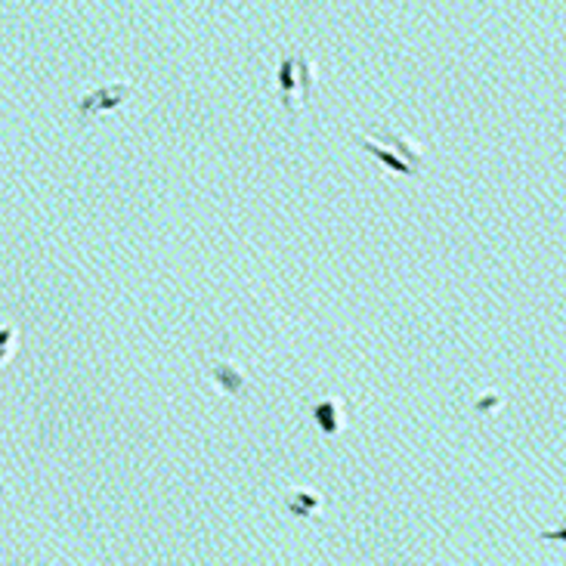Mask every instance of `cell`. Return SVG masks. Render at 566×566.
<instances>
[{
  "instance_id": "3",
  "label": "cell",
  "mask_w": 566,
  "mask_h": 566,
  "mask_svg": "<svg viewBox=\"0 0 566 566\" xmlns=\"http://www.w3.org/2000/svg\"><path fill=\"white\" fill-rule=\"evenodd\" d=\"M133 84L130 81H115V84H106V87L87 93V97L77 99V121L87 124L97 112H112V108L124 106L130 97H133Z\"/></svg>"
},
{
  "instance_id": "1",
  "label": "cell",
  "mask_w": 566,
  "mask_h": 566,
  "mask_svg": "<svg viewBox=\"0 0 566 566\" xmlns=\"http://www.w3.org/2000/svg\"><path fill=\"white\" fill-rule=\"evenodd\" d=\"M353 143H356L363 152L375 155L377 161L384 164L393 174H403V177H418L424 168H427V159H424V149L408 139L406 133L399 130H381V137H368V133H353Z\"/></svg>"
},
{
  "instance_id": "2",
  "label": "cell",
  "mask_w": 566,
  "mask_h": 566,
  "mask_svg": "<svg viewBox=\"0 0 566 566\" xmlns=\"http://www.w3.org/2000/svg\"><path fill=\"white\" fill-rule=\"evenodd\" d=\"M313 87H316V68H313L310 57L304 50L297 53H285L279 66V99L282 106L288 108L291 115L301 112V106L313 97Z\"/></svg>"
},
{
  "instance_id": "8",
  "label": "cell",
  "mask_w": 566,
  "mask_h": 566,
  "mask_svg": "<svg viewBox=\"0 0 566 566\" xmlns=\"http://www.w3.org/2000/svg\"><path fill=\"white\" fill-rule=\"evenodd\" d=\"M13 344H15V328L13 325L0 328V363L13 353Z\"/></svg>"
},
{
  "instance_id": "6",
  "label": "cell",
  "mask_w": 566,
  "mask_h": 566,
  "mask_svg": "<svg viewBox=\"0 0 566 566\" xmlns=\"http://www.w3.org/2000/svg\"><path fill=\"white\" fill-rule=\"evenodd\" d=\"M322 505H325V499H322L319 492H310V489H291L285 499L288 514L297 517V520H310V517H316Z\"/></svg>"
},
{
  "instance_id": "5",
  "label": "cell",
  "mask_w": 566,
  "mask_h": 566,
  "mask_svg": "<svg viewBox=\"0 0 566 566\" xmlns=\"http://www.w3.org/2000/svg\"><path fill=\"white\" fill-rule=\"evenodd\" d=\"M313 421L319 424L322 437L334 439L344 430V406H341V399L328 396V399H322V403L313 406Z\"/></svg>"
},
{
  "instance_id": "7",
  "label": "cell",
  "mask_w": 566,
  "mask_h": 566,
  "mask_svg": "<svg viewBox=\"0 0 566 566\" xmlns=\"http://www.w3.org/2000/svg\"><path fill=\"white\" fill-rule=\"evenodd\" d=\"M501 403H505V396H501V393H486L483 399H477L474 408H477V415H492Z\"/></svg>"
},
{
  "instance_id": "4",
  "label": "cell",
  "mask_w": 566,
  "mask_h": 566,
  "mask_svg": "<svg viewBox=\"0 0 566 566\" xmlns=\"http://www.w3.org/2000/svg\"><path fill=\"white\" fill-rule=\"evenodd\" d=\"M211 377H214L217 387L232 399H245L251 393V377L235 363H226V359H217V363L211 365Z\"/></svg>"
}]
</instances>
